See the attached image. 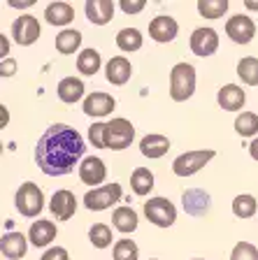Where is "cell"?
Masks as SVG:
<instances>
[{"label": "cell", "mask_w": 258, "mask_h": 260, "mask_svg": "<svg viewBox=\"0 0 258 260\" xmlns=\"http://www.w3.org/2000/svg\"><path fill=\"white\" fill-rule=\"evenodd\" d=\"M102 133H105V123H93L91 128H89V140H91V144L98 146V149H105V144H102Z\"/></svg>", "instance_id": "d590c367"}, {"label": "cell", "mask_w": 258, "mask_h": 260, "mask_svg": "<svg viewBox=\"0 0 258 260\" xmlns=\"http://www.w3.org/2000/svg\"><path fill=\"white\" fill-rule=\"evenodd\" d=\"M226 35L237 44H249L256 35V23L247 14H235L226 21Z\"/></svg>", "instance_id": "9c48e42d"}, {"label": "cell", "mask_w": 258, "mask_h": 260, "mask_svg": "<svg viewBox=\"0 0 258 260\" xmlns=\"http://www.w3.org/2000/svg\"><path fill=\"white\" fill-rule=\"evenodd\" d=\"M44 19H47V23H51V26H68V23L75 19V10H72L70 3H63V0L49 3L47 10H44Z\"/></svg>", "instance_id": "7402d4cb"}, {"label": "cell", "mask_w": 258, "mask_h": 260, "mask_svg": "<svg viewBox=\"0 0 258 260\" xmlns=\"http://www.w3.org/2000/svg\"><path fill=\"white\" fill-rule=\"evenodd\" d=\"M107 177V168H105V162L96 156H89L81 160L79 165V179L81 184L86 186H93V188H100V184L105 181Z\"/></svg>", "instance_id": "8fae6325"}, {"label": "cell", "mask_w": 258, "mask_h": 260, "mask_svg": "<svg viewBox=\"0 0 258 260\" xmlns=\"http://www.w3.org/2000/svg\"><path fill=\"white\" fill-rule=\"evenodd\" d=\"M258 211V202L253 195H237L233 200V214L237 218H251Z\"/></svg>", "instance_id": "f546056e"}, {"label": "cell", "mask_w": 258, "mask_h": 260, "mask_svg": "<svg viewBox=\"0 0 258 260\" xmlns=\"http://www.w3.org/2000/svg\"><path fill=\"white\" fill-rule=\"evenodd\" d=\"M7 54H10V40L0 32V60H5Z\"/></svg>", "instance_id": "ab89813d"}, {"label": "cell", "mask_w": 258, "mask_h": 260, "mask_svg": "<svg viewBox=\"0 0 258 260\" xmlns=\"http://www.w3.org/2000/svg\"><path fill=\"white\" fill-rule=\"evenodd\" d=\"M114 3L112 0H86V19L91 23H96V26H105V23L112 21L114 16Z\"/></svg>", "instance_id": "5bb4252c"}, {"label": "cell", "mask_w": 258, "mask_h": 260, "mask_svg": "<svg viewBox=\"0 0 258 260\" xmlns=\"http://www.w3.org/2000/svg\"><path fill=\"white\" fill-rule=\"evenodd\" d=\"M79 44H81V32L75 30V28H65L63 32L56 35V49H59V54H63V56L75 54L77 49H79Z\"/></svg>", "instance_id": "d4e9b609"}, {"label": "cell", "mask_w": 258, "mask_h": 260, "mask_svg": "<svg viewBox=\"0 0 258 260\" xmlns=\"http://www.w3.org/2000/svg\"><path fill=\"white\" fill-rule=\"evenodd\" d=\"M228 5H231L228 0H198V12L207 19H219L226 14Z\"/></svg>", "instance_id": "d6a6232c"}, {"label": "cell", "mask_w": 258, "mask_h": 260, "mask_svg": "<svg viewBox=\"0 0 258 260\" xmlns=\"http://www.w3.org/2000/svg\"><path fill=\"white\" fill-rule=\"evenodd\" d=\"M59 100L65 105H75L84 98V81L77 79V77H65V79L59 81Z\"/></svg>", "instance_id": "ffe728a7"}, {"label": "cell", "mask_w": 258, "mask_h": 260, "mask_svg": "<svg viewBox=\"0 0 258 260\" xmlns=\"http://www.w3.org/2000/svg\"><path fill=\"white\" fill-rule=\"evenodd\" d=\"M40 32H42L40 21L31 14L16 16L14 23H12V38H14V42L19 44V47H31L33 42H38Z\"/></svg>", "instance_id": "ba28073f"}, {"label": "cell", "mask_w": 258, "mask_h": 260, "mask_svg": "<svg viewBox=\"0 0 258 260\" xmlns=\"http://www.w3.org/2000/svg\"><path fill=\"white\" fill-rule=\"evenodd\" d=\"M84 151V137L75 128L65 123H54L38 140L35 160L47 177H63V174H70L75 170Z\"/></svg>", "instance_id": "6da1fadb"}, {"label": "cell", "mask_w": 258, "mask_h": 260, "mask_svg": "<svg viewBox=\"0 0 258 260\" xmlns=\"http://www.w3.org/2000/svg\"><path fill=\"white\" fill-rule=\"evenodd\" d=\"M40 260H70V255L63 246H51V249L44 251V255Z\"/></svg>", "instance_id": "74e56055"}, {"label": "cell", "mask_w": 258, "mask_h": 260, "mask_svg": "<svg viewBox=\"0 0 258 260\" xmlns=\"http://www.w3.org/2000/svg\"><path fill=\"white\" fill-rule=\"evenodd\" d=\"M177 32H179L177 21L167 14L154 16L149 23V35H151V40H156V42H172V40L177 38Z\"/></svg>", "instance_id": "4fadbf2b"}, {"label": "cell", "mask_w": 258, "mask_h": 260, "mask_svg": "<svg viewBox=\"0 0 258 260\" xmlns=\"http://www.w3.org/2000/svg\"><path fill=\"white\" fill-rule=\"evenodd\" d=\"M140 151L145 158H163L167 151H170V140L165 135H156V133H151V135L142 137L140 142Z\"/></svg>", "instance_id": "44dd1931"}, {"label": "cell", "mask_w": 258, "mask_h": 260, "mask_svg": "<svg viewBox=\"0 0 258 260\" xmlns=\"http://www.w3.org/2000/svg\"><path fill=\"white\" fill-rule=\"evenodd\" d=\"M249 10H258V3H247Z\"/></svg>", "instance_id": "ee69618b"}, {"label": "cell", "mask_w": 258, "mask_h": 260, "mask_svg": "<svg viewBox=\"0 0 258 260\" xmlns=\"http://www.w3.org/2000/svg\"><path fill=\"white\" fill-rule=\"evenodd\" d=\"M102 65V58L96 49H84L79 56H77V70L86 77H93Z\"/></svg>", "instance_id": "484cf974"}, {"label": "cell", "mask_w": 258, "mask_h": 260, "mask_svg": "<svg viewBox=\"0 0 258 260\" xmlns=\"http://www.w3.org/2000/svg\"><path fill=\"white\" fill-rule=\"evenodd\" d=\"M7 123H10V109L5 105H0V130L7 128Z\"/></svg>", "instance_id": "60d3db41"}, {"label": "cell", "mask_w": 258, "mask_h": 260, "mask_svg": "<svg viewBox=\"0 0 258 260\" xmlns=\"http://www.w3.org/2000/svg\"><path fill=\"white\" fill-rule=\"evenodd\" d=\"M14 207L19 209V214L26 218H35L40 211L44 209V193L38 184L26 181V184L19 186L14 195Z\"/></svg>", "instance_id": "277c9868"}, {"label": "cell", "mask_w": 258, "mask_h": 260, "mask_svg": "<svg viewBox=\"0 0 258 260\" xmlns=\"http://www.w3.org/2000/svg\"><path fill=\"white\" fill-rule=\"evenodd\" d=\"M130 188H133L135 195H149L151 188H154V174L149 172L147 168H137L130 177Z\"/></svg>", "instance_id": "83f0119b"}, {"label": "cell", "mask_w": 258, "mask_h": 260, "mask_svg": "<svg viewBox=\"0 0 258 260\" xmlns=\"http://www.w3.org/2000/svg\"><path fill=\"white\" fill-rule=\"evenodd\" d=\"M114 107H117V100H114L109 93H102V91L91 93V95L84 100V112L89 114V116H98V119L112 114Z\"/></svg>", "instance_id": "9a60e30c"}, {"label": "cell", "mask_w": 258, "mask_h": 260, "mask_svg": "<svg viewBox=\"0 0 258 260\" xmlns=\"http://www.w3.org/2000/svg\"><path fill=\"white\" fill-rule=\"evenodd\" d=\"M216 100H219L221 109H226V112H237V109L244 107L247 95H244V91L237 86V84H226V86L216 93Z\"/></svg>", "instance_id": "ac0fdd59"}, {"label": "cell", "mask_w": 258, "mask_h": 260, "mask_svg": "<svg viewBox=\"0 0 258 260\" xmlns=\"http://www.w3.org/2000/svg\"><path fill=\"white\" fill-rule=\"evenodd\" d=\"M249 153H251L253 160H258V137L251 142V144H249Z\"/></svg>", "instance_id": "b9f144b4"}, {"label": "cell", "mask_w": 258, "mask_h": 260, "mask_svg": "<svg viewBox=\"0 0 258 260\" xmlns=\"http://www.w3.org/2000/svg\"><path fill=\"white\" fill-rule=\"evenodd\" d=\"M105 75H107V81L114 84V86H124L126 81L133 75V65H130L128 58L124 56H114L109 58V63L105 65Z\"/></svg>", "instance_id": "2e32d148"}, {"label": "cell", "mask_w": 258, "mask_h": 260, "mask_svg": "<svg viewBox=\"0 0 258 260\" xmlns=\"http://www.w3.org/2000/svg\"><path fill=\"white\" fill-rule=\"evenodd\" d=\"M193 260H203V258H193Z\"/></svg>", "instance_id": "bcb514c9"}, {"label": "cell", "mask_w": 258, "mask_h": 260, "mask_svg": "<svg viewBox=\"0 0 258 260\" xmlns=\"http://www.w3.org/2000/svg\"><path fill=\"white\" fill-rule=\"evenodd\" d=\"M121 200V184H105L100 188H91L84 195V205L89 211H102Z\"/></svg>", "instance_id": "8992f818"}, {"label": "cell", "mask_w": 258, "mask_h": 260, "mask_svg": "<svg viewBox=\"0 0 258 260\" xmlns=\"http://www.w3.org/2000/svg\"><path fill=\"white\" fill-rule=\"evenodd\" d=\"M14 72H16V60L14 58L0 60V77H12Z\"/></svg>", "instance_id": "f35d334b"}, {"label": "cell", "mask_w": 258, "mask_h": 260, "mask_svg": "<svg viewBox=\"0 0 258 260\" xmlns=\"http://www.w3.org/2000/svg\"><path fill=\"white\" fill-rule=\"evenodd\" d=\"M231 260H258V249L249 242H240V244H235Z\"/></svg>", "instance_id": "e575fe53"}, {"label": "cell", "mask_w": 258, "mask_h": 260, "mask_svg": "<svg viewBox=\"0 0 258 260\" xmlns=\"http://www.w3.org/2000/svg\"><path fill=\"white\" fill-rule=\"evenodd\" d=\"M49 209L59 221H70L77 211V198L72 190L61 188L51 195V202H49Z\"/></svg>", "instance_id": "30bf717a"}, {"label": "cell", "mask_w": 258, "mask_h": 260, "mask_svg": "<svg viewBox=\"0 0 258 260\" xmlns=\"http://www.w3.org/2000/svg\"><path fill=\"white\" fill-rule=\"evenodd\" d=\"M33 3H10V7H16V10H26V7H31Z\"/></svg>", "instance_id": "7bdbcfd3"}, {"label": "cell", "mask_w": 258, "mask_h": 260, "mask_svg": "<svg viewBox=\"0 0 258 260\" xmlns=\"http://www.w3.org/2000/svg\"><path fill=\"white\" fill-rule=\"evenodd\" d=\"M112 223L119 233L130 235L137 230V214H135V209H130V207H119L112 214Z\"/></svg>", "instance_id": "603a6c76"}, {"label": "cell", "mask_w": 258, "mask_h": 260, "mask_svg": "<svg viewBox=\"0 0 258 260\" xmlns=\"http://www.w3.org/2000/svg\"><path fill=\"white\" fill-rule=\"evenodd\" d=\"M147 5V0H121L119 3V7L126 12V14H137V12H142Z\"/></svg>", "instance_id": "8d00e7d4"}, {"label": "cell", "mask_w": 258, "mask_h": 260, "mask_svg": "<svg viewBox=\"0 0 258 260\" xmlns=\"http://www.w3.org/2000/svg\"><path fill=\"white\" fill-rule=\"evenodd\" d=\"M133 140H135V128L128 119H112L109 123H105V133H102L105 149L124 151V149L130 146Z\"/></svg>", "instance_id": "3957f363"}, {"label": "cell", "mask_w": 258, "mask_h": 260, "mask_svg": "<svg viewBox=\"0 0 258 260\" xmlns=\"http://www.w3.org/2000/svg\"><path fill=\"white\" fill-rule=\"evenodd\" d=\"M235 130L242 137H253L258 133V114L253 112H242L235 119Z\"/></svg>", "instance_id": "4dcf8cb0"}, {"label": "cell", "mask_w": 258, "mask_h": 260, "mask_svg": "<svg viewBox=\"0 0 258 260\" xmlns=\"http://www.w3.org/2000/svg\"><path fill=\"white\" fill-rule=\"evenodd\" d=\"M184 209L188 214H193V216H200L205 211L210 209V195L203 193V190H186L184 193Z\"/></svg>", "instance_id": "cb8c5ba5"}, {"label": "cell", "mask_w": 258, "mask_h": 260, "mask_svg": "<svg viewBox=\"0 0 258 260\" xmlns=\"http://www.w3.org/2000/svg\"><path fill=\"white\" fill-rule=\"evenodd\" d=\"M151 260H156V258H151Z\"/></svg>", "instance_id": "7dc6e473"}, {"label": "cell", "mask_w": 258, "mask_h": 260, "mask_svg": "<svg viewBox=\"0 0 258 260\" xmlns=\"http://www.w3.org/2000/svg\"><path fill=\"white\" fill-rule=\"evenodd\" d=\"M237 77L247 84V86H258V58L247 56L237 63Z\"/></svg>", "instance_id": "f1b7e54d"}, {"label": "cell", "mask_w": 258, "mask_h": 260, "mask_svg": "<svg viewBox=\"0 0 258 260\" xmlns=\"http://www.w3.org/2000/svg\"><path fill=\"white\" fill-rule=\"evenodd\" d=\"M212 158H214V151H212V149L186 151V153H182V156L175 158V162H172V172L177 174V177H191V174L200 172Z\"/></svg>", "instance_id": "5b68a950"}, {"label": "cell", "mask_w": 258, "mask_h": 260, "mask_svg": "<svg viewBox=\"0 0 258 260\" xmlns=\"http://www.w3.org/2000/svg\"><path fill=\"white\" fill-rule=\"evenodd\" d=\"M140 251L133 239H119L114 244V260H137Z\"/></svg>", "instance_id": "836d02e7"}, {"label": "cell", "mask_w": 258, "mask_h": 260, "mask_svg": "<svg viewBox=\"0 0 258 260\" xmlns=\"http://www.w3.org/2000/svg\"><path fill=\"white\" fill-rule=\"evenodd\" d=\"M89 239L96 249H107L109 244H112V228L105 225V223H96V225L89 230Z\"/></svg>", "instance_id": "1f68e13d"}, {"label": "cell", "mask_w": 258, "mask_h": 260, "mask_svg": "<svg viewBox=\"0 0 258 260\" xmlns=\"http://www.w3.org/2000/svg\"><path fill=\"white\" fill-rule=\"evenodd\" d=\"M219 49V35L214 28H198L191 35V51L195 56H212Z\"/></svg>", "instance_id": "7c38bea8"}, {"label": "cell", "mask_w": 258, "mask_h": 260, "mask_svg": "<svg viewBox=\"0 0 258 260\" xmlns=\"http://www.w3.org/2000/svg\"><path fill=\"white\" fill-rule=\"evenodd\" d=\"M28 239H31L33 246L44 249V246H49V244L56 239V225L51 221L40 218V221H35L31 225V230H28Z\"/></svg>", "instance_id": "d6986e66"}, {"label": "cell", "mask_w": 258, "mask_h": 260, "mask_svg": "<svg viewBox=\"0 0 258 260\" xmlns=\"http://www.w3.org/2000/svg\"><path fill=\"white\" fill-rule=\"evenodd\" d=\"M28 251V239L21 233H5L0 237V253L10 260L23 258Z\"/></svg>", "instance_id": "e0dca14e"}, {"label": "cell", "mask_w": 258, "mask_h": 260, "mask_svg": "<svg viewBox=\"0 0 258 260\" xmlns=\"http://www.w3.org/2000/svg\"><path fill=\"white\" fill-rule=\"evenodd\" d=\"M145 214L158 228H170L172 223L177 221V209L165 198H151L149 202H145Z\"/></svg>", "instance_id": "52a82bcc"}, {"label": "cell", "mask_w": 258, "mask_h": 260, "mask_svg": "<svg viewBox=\"0 0 258 260\" xmlns=\"http://www.w3.org/2000/svg\"><path fill=\"white\" fill-rule=\"evenodd\" d=\"M0 153H3V142H0Z\"/></svg>", "instance_id": "f6af8a7d"}, {"label": "cell", "mask_w": 258, "mask_h": 260, "mask_svg": "<svg viewBox=\"0 0 258 260\" xmlns=\"http://www.w3.org/2000/svg\"><path fill=\"white\" fill-rule=\"evenodd\" d=\"M117 47L126 54H133L137 49H142V32L137 28H124L117 35Z\"/></svg>", "instance_id": "4316f807"}, {"label": "cell", "mask_w": 258, "mask_h": 260, "mask_svg": "<svg viewBox=\"0 0 258 260\" xmlns=\"http://www.w3.org/2000/svg\"><path fill=\"white\" fill-rule=\"evenodd\" d=\"M195 91V68L191 63H177L170 72V98L184 103Z\"/></svg>", "instance_id": "7a4b0ae2"}]
</instances>
